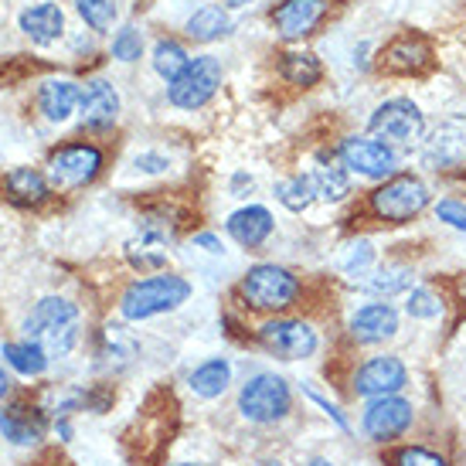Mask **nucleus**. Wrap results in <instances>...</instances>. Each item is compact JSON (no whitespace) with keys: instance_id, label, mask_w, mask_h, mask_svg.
<instances>
[{"instance_id":"4be33fe9","label":"nucleus","mask_w":466,"mask_h":466,"mask_svg":"<svg viewBox=\"0 0 466 466\" xmlns=\"http://www.w3.org/2000/svg\"><path fill=\"white\" fill-rule=\"evenodd\" d=\"M167 238L170 232H164V228L143 225L140 235H133L130 242H127V262H130L133 269L147 272V276L164 272L167 269Z\"/></svg>"},{"instance_id":"a211bd4d","label":"nucleus","mask_w":466,"mask_h":466,"mask_svg":"<svg viewBox=\"0 0 466 466\" xmlns=\"http://www.w3.org/2000/svg\"><path fill=\"white\" fill-rule=\"evenodd\" d=\"M17 27L31 45L38 48H52L66 38V11L55 4V0H38V4H27L21 17H17Z\"/></svg>"},{"instance_id":"39448f33","label":"nucleus","mask_w":466,"mask_h":466,"mask_svg":"<svg viewBox=\"0 0 466 466\" xmlns=\"http://www.w3.org/2000/svg\"><path fill=\"white\" fill-rule=\"evenodd\" d=\"M289 409H293V389L276 371H256L238 389V412L252 426H272V422L286 419Z\"/></svg>"},{"instance_id":"49530a36","label":"nucleus","mask_w":466,"mask_h":466,"mask_svg":"<svg viewBox=\"0 0 466 466\" xmlns=\"http://www.w3.org/2000/svg\"><path fill=\"white\" fill-rule=\"evenodd\" d=\"M303 466H334V463H330L327 456H313V460H307V463H303Z\"/></svg>"},{"instance_id":"09e8293b","label":"nucleus","mask_w":466,"mask_h":466,"mask_svg":"<svg viewBox=\"0 0 466 466\" xmlns=\"http://www.w3.org/2000/svg\"><path fill=\"white\" fill-rule=\"evenodd\" d=\"M262 466H279V463H262Z\"/></svg>"},{"instance_id":"1a4fd4ad","label":"nucleus","mask_w":466,"mask_h":466,"mask_svg":"<svg viewBox=\"0 0 466 466\" xmlns=\"http://www.w3.org/2000/svg\"><path fill=\"white\" fill-rule=\"evenodd\" d=\"M368 130H371V137L389 143V147H415L426 137V116H422V109L412 99L395 96V99H385L371 113Z\"/></svg>"},{"instance_id":"4c0bfd02","label":"nucleus","mask_w":466,"mask_h":466,"mask_svg":"<svg viewBox=\"0 0 466 466\" xmlns=\"http://www.w3.org/2000/svg\"><path fill=\"white\" fill-rule=\"evenodd\" d=\"M371 262H375V248H371V242H358V246H350L348 259H344V272H350V276H361Z\"/></svg>"},{"instance_id":"de8ad7c7","label":"nucleus","mask_w":466,"mask_h":466,"mask_svg":"<svg viewBox=\"0 0 466 466\" xmlns=\"http://www.w3.org/2000/svg\"><path fill=\"white\" fill-rule=\"evenodd\" d=\"M170 466H198V463H170Z\"/></svg>"},{"instance_id":"9b49d317","label":"nucleus","mask_w":466,"mask_h":466,"mask_svg":"<svg viewBox=\"0 0 466 466\" xmlns=\"http://www.w3.org/2000/svg\"><path fill=\"white\" fill-rule=\"evenodd\" d=\"M256 334H259L262 348L276 354L279 361H307L320 348V337H317L313 324L299 320V317H272Z\"/></svg>"},{"instance_id":"7ed1b4c3","label":"nucleus","mask_w":466,"mask_h":466,"mask_svg":"<svg viewBox=\"0 0 466 466\" xmlns=\"http://www.w3.org/2000/svg\"><path fill=\"white\" fill-rule=\"evenodd\" d=\"M106 167V150L92 140H68L48 150L45 160V177L52 184L55 195H76L89 187Z\"/></svg>"},{"instance_id":"423d86ee","label":"nucleus","mask_w":466,"mask_h":466,"mask_svg":"<svg viewBox=\"0 0 466 466\" xmlns=\"http://www.w3.org/2000/svg\"><path fill=\"white\" fill-rule=\"evenodd\" d=\"M221 78H225V68L215 55H195L181 76L167 82V103L174 109L195 113L215 99V92L221 89Z\"/></svg>"},{"instance_id":"6ab92c4d","label":"nucleus","mask_w":466,"mask_h":466,"mask_svg":"<svg viewBox=\"0 0 466 466\" xmlns=\"http://www.w3.org/2000/svg\"><path fill=\"white\" fill-rule=\"evenodd\" d=\"M0 191H4V198L17 208H41L55 198L52 184L45 177V170H38V167H11L0 177Z\"/></svg>"},{"instance_id":"e433bc0d","label":"nucleus","mask_w":466,"mask_h":466,"mask_svg":"<svg viewBox=\"0 0 466 466\" xmlns=\"http://www.w3.org/2000/svg\"><path fill=\"white\" fill-rule=\"evenodd\" d=\"M436 218H440L442 225L456 228V232H466V201H456V198L436 201Z\"/></svg>"},{"instance_id":"412c9836","label":"nucleus","mask_w":466,"mask_h":466,"mask_svg":"<svg viewBox=\"0 0 466 466\" xmlns=\"http://www.w3.org/2000/svg\"><path fill=\"white\" fill-rule=\"evenodd\" d=\"M272 228H276V221H272V211L266 205H242L225 218L228 238L242 248H259L272 235Z\"/></svg>"},{"instance_id":"cd10ccee","label":"nucleus","mask_w":466,"mask_h":466,"mask_svg":"<svg viewBox=\"0 0 466 466\" xmlns=\"http://www.w3.org/2000/svg\"><path fill=\"white\" fill-rule=\"evenodd\" d=\"M279 76L297 86V89H310L324 78V66L313 52H303V48H293V52L279 55Z\"/></svg>"},{"instance_id":"f257e3e1","label":"nucleus","mask_w":466,"mask_h":466,"mask_svg":"<svg viewBox=\"0 0 466 466\" xmlns=\"http://www.w3.org/2000/svg\"><path fill=\"white\" fill-rule=\"evenodd\" d=\"M21 334L41 344L48 358H68L82 340V310L68 297L48 293L31 303L21 320Z\"/></svg>"},{"instance_id":"c9c22d12","label":"nucleus","mask_w":466,"mask_h":466,"mask_svg":"<svg viewBox=\"0 0 466 466\" xmlns=\"http://www.w3.org/2000/svg\"><path fill=\"white\" fill-rule=\"evenodd\" d=\"M391 463L395 466H450L446 463V456L432 453L426 446H401L399 453L391 456Z\"/></svg>"},{"instance_id":"37998d69","label":"nucleus","mask_w":466,"mask_h":466,"mask_svg":"<svg viewBox=\"0 0 466 466\" xmlns=\"http://www.w3.org/2000/svg\"><path fill=\"white\" fill-rule=\"evenodd\" d=\"M252 184H256V181H252L248 174H242V170H238V174L232 177V195H235V198H246V187L252 191Z\"/></svg>"},{"instance_id":"f8f14e48","label":"nucleus","mask_w":466,"mask_h":466,"mask_svg":"<svg viewBox=\"0 0 466 466\" xmlns=\"http://www.w3.org/2000/svg\"><path fill=\"white\" fill-rule=\"evenodd\" d=\"M409 385V368L401 364L395 354H378L358 364V371L350 378V389L358 399H385V395H401V389Z\"/></svg>"},{"instance_id":"20e7f679","label":"nucleus","mask_w":466,"mask_h":466,"mask_svg":"<svg viewBox=\"0 0 466 466\" xmlns=\"http://www.w3.org/2000/svg\"><path fill=\"white\" fill-rule=\"evenodd\" d=\"M299 293H303V283H299L297 272H289L286 266H276V262H256L238 279L242 303H246L248 310L259 313L289 310L299 299Z\"/></svg>"},{"instance_id":"5701e85b","label":"nucleus","mask_w":466,"mask_h":466,"mask_svg":"<svg viewBox=\"0 0 466 466\" xmlns=\"http://www.w3.org/2000/svg\"><path fill=\"white\" fill-rule=\"evenodd\" d=\"M232 14L228 7H221V4H201L187 21H184V35L198 45H211V41H221L232 35Z\"/></svg>"},{"instance_id":"2f4dec72","label":"nucleus","mask_w":466,"mask_h":466,"mask_svg":"<svg viewBox=\"0 0 466 466\" xmlns=\"http://www.w3.org/2000/svg\"><path fill=\"white\" fill-rule=\"evenodd\" d=\"M133 354H137V344L123 334V327H106L103 344H99V354H96V358H99L106 368H127V364L133 361Z\"/></svg>"},{"instance_id":"c03bdc74","label":"nucleus","mask_w":466,"mask_h":466,"mask_svg":"<svg viewBox=\"0 0 466 466\" xmlns=\"http://www.w3.org/2000/svg\"><path fill=\"white\" fill-rule=\"evenodd\" d=\"M11 389H14V378H11V371L4 368V361H0V401L11 399Z\"/></svg>"},{"instance_id":"f03ea898","label":"nucleus","mask_w":466,"mask_h":466,"mask_svg":"<svg viewBox=\"0 0 466 466\" xmlns=\"http://www.w3.org/2000/svg\"><path fill=\"white\" fill-rule=\"evenodd\" d=\"M187 299H191V283L184 276H177V272H154V276L133 279L123 289L119 317L130 320V324H143V320L181 310Z\"/></svg>"},{"instance_id":"79ce46f5","label":"nucleus","mask_w":466,"mask_h":466,"mask_svg":"<svg viewBox=\"0 0 466 466\" xmlns=\"http://www.w3.org/2000/svg\"><path fill=\"white\" fill-rule=\"evenodd\" d=\"M52 432H55V440L58 442H72V419L68 415H58V419H52Z\"/></svg>"},{"instance_id":"c756f323","label":"nucleus","mask_w":466,"mask_h":466,"mask_svg":"<svg viewBox=\"0 0 466 466\" xmlns=\"http://www.w3.org/2000/svg\"><path fill=\"white\" fill-rule=\"evenodd\" d=\"M150 62H154V72L164 78V82H174V78L187 68L191 55L184 52V45L177 38H157L154 58H150Z\"/></svg>"},{"instance_id":"b1692460","label":"nucleus","mask_w":466,"mask_h":466,"mask_svg":"<svg viewBox=\"0 0 466 466\" xmlns=\"http://www.w3.org/2000/svg\"><path fill=\"white\" fill-rule=\"evenodd\" d=\"M429 58H432L429 41L412 35V31H405V35H399L395 41H389V48L381 52V66L389 68V72H405V76H409V72L426 68Z\"/></svg>"},{"instance_id":"a18cd8bd","label":"nucleus","mask_w":466,"mask_h":466,"mask_svg":"<svg viewBox=\"0 0 466 466\" xmlns=\"http://www.w3.org/2000/svg\"><path fill=\"white\" fill-rule=\"evenodd\" d=\"M248 4H256V0H221V7H228V11H238V7H248Z\"/></svg>"},{"instance_id":"393cba45","label":"nucleus","mask_w":466,"mask_h":466,"mask_svg":"<svg viewBox=\"0 0 466 466\" xmlns=\"http://www.w3.org/2000/svg\"><path fill=\"white\" fill-rule=\"evenodd\" d=\"M0 358H4L7 371H14V375L21 378H41L48 371V364H52L45 348L35 344V340H27V337H21V340H4L0 344Z\"/></svg>"},{"instance_id":"aec40b11","label":"nucleus","mask_w":466,"mask_h":466,"mask_svg":"<svg viewBox=\"0 0 466 466\" xmlns=\"http://www.w3.org/2000/svg\"><path fill=\"white\" fill-rule=\"evenodd\" d=\"M348 330L358 344H385L399 334V313L391 303H364L350 313Z\"/></svg>"},{"instance_id":"ea45409f","label":"nucleus","mask_w":466,"mask_h":466,"mask_svg":"<svg viewBox=\"0 0 466 466\" xmlns=\"http://www.w3.org/2000/svg\"><path fill=\"white\" fill-rule=\"evenodd\" d=\"M133 164H137V170H143V174H164L170 160L164 154H140Z\"/></svg>"},{"instance_id":"72a5a7b5","label":"nucleus","mask_w":466,"mask_h":466,"mask_svg":"<svg viewBox=\"0 0 466 466\" xmlns=\"http://www.w3.org/2000/svg\"><path fill=\"white\" fill-rule=\"evenodd\" d=\"M109 58H116L123 66H133L143 58V31L137 25H123L109 41Z\"/></svg>"},{"instance_id":"2eb2a0df","label":"nucleus","mask_w":466,"mask_h":466,"mask_svg":"<svg viewBox=\"0 0 466 466\" xmlns=\"http://www.w3.org/2000/svg\"><path fill=\"white\" fill-rule=\"evenodd\" d=\"M334 0H279L272 7V27L283 41H303L317 35V27L327 21Z\"/></svg>"},{"instance_id":"bb28decb","label":"nucleus","mask_w":466,"mask_h":466,"mask_svg":"<svg viewBox=\"0 0 466 466\" xmlns=\"http://www.w3.org/2000/svg\"><path fill=\"white\" fill-rule=\"evenodd\" d=\"M310 181L317 187V198L320 201H344L350 195V174L340 160H330L327 154H317V167L310 170Z\"/></svg>"},{"instance_id":"9d476101","label":"nucleus","mask_w":466,"mask_h":466,"mask_svg":"<svg viewBox=\"0 0 466 466\" xmlns=\"http://www.w3.org/2000/svg\"><path fill=\"white\" fill-rule=\"evenodd\" d=\"M337 160L348 174H361L368 181H389L399 174V154L378 137H344L337 143Z\"/></svg>"},{"instance_id":"dca6fc26","label":"nucleus","mask_w":466,"mask_h":466,"mask_svg":"<svg viewBox=\"0 0 466 466\" xmlns=\"http://www.w3.org/2000/svg\"><path fill=\"white\" fill-rule=\"evenodd\" d=\"M422 164L432 170H453L466 164V119L450 116L422 137Z\"/></svg>"},{"instance_id":"a19ab883","label":"nucleus","mask_w":466,"mask_h":466,"mask_svg":"<svg viewBox=\"0 0 466 466\" xmlns=\"http://www.w3.org/2000/svg\"><path fill=\"white\" fill-rule=\"evenodd\" d=\"M191 246L208 252V256H221V252H225V246H221V238L215 232H198L195 238H191Z\"/></svg>"},{"instance_id":"f704fd0d","label":"nucleus","mask_w":466,"mask_h":466,"mask_svg":"<svg viewBox=\"0 0 466 466\" xmlns=\"http://www.w3.org/2000/svg\"><path fill=\"white\" fill-rule=\"evenodd\" d=\"M405 310H409V317H415V320H436L442 313V303L440 297L432 293V289H409V297H405Z\"/></svg>"},{"instance_id":"7c9ffc66","label":"nucleus","mask_w":466,"mask_h":466,"mask_svg":"<svg viewBox=\"0 0 466 466\" xmlns=\"http://www.w3.org/2000/svg\"><path fill=\"white\" fill-rule=\"evenodd\" d=\"M76 14L82 17V25L89 27L92 35H106L113 31L119 21V4L116 0H72Z\"/></svg>"},{"instance_id":"6e6552de","label":"nucleus","mask_w":466,"mask_h":466,"mask_svg":"<svg viewBox=\"0 0 466 466\" xmlns=\"http://www.w3.org/2000/svg\"><path fill=\"white\" fill-rule=\"evenodd\" d=\"M426 208H429V187L415 174H395L381 187L371 191V211L381 221H391V225H405V221L419 218Z\"/></svg>"},{"instance_id":"ddd939ff","label":"nucleus","mask_w":466,"mask_h":466,"mask_svg":"<svg viewBox=\"0 0 466 466\" xmlns=\"http://www.w3.org/2000/svg\"><path fill=\"white\" fill-rule=\"evenodd\" d=\"M123 99H119L116 82L103 76H92L82 82V96H78V119L82 127L92 133H106L116 127Z\"/></svg>"},{"instance_id":"a878e982","label":"nucleus","mask_w":466,"mask_h":466,"mask_svg":"<svg viewBox=\"0 0 466 466\" xmlns=\"http://www.w3.org/2000/svg\"><path fill=\"white\" fill-rule=\"evenodd\" d=\"M232 361L228 358H208V361H201L187 375V389L195 391L198 399H218V395H225L228 391V385H232Z\"/></svg>"},{"instance_id":"473e14b6","label":"nucleus","mask_w":466,"mask_h":466,"mask_svg":"<svg viewBox=\"0 0 466 466\" xmlns=\"http://www.w3.org/2000/svg\"><path fill=\"white\" fill-rule=\"evenodd\" d=\"M412 269L409 266H385V269H378L368 283H364V289L368 293H375V297H399V293H409L412 289Z\"/></svg>"},{"instance_id":"f3484780","label":"nucleus","mask_w":466,"mask_h":466,"mask_svg":"<svg viewBox=\"0 0 466 466\" xmlns=\"http://www.w3.org/2000/svg\"><path fill=\"white\" fill-rule=\"evenodd\" d=\"M78 96H82V82L66 76H48L41 78L38 89H35V109L45 123L62 127L72 119V113H78Z\"/></svg>"},{"instance_id":"c85d7f7f","label":"nucleus","mask_w":466,"mask_h":466,"mask_svg":"<svg viewBox=\"0 0 466 466\" xmlns=\"http://www.w3.org/2000/svg\"><path fill=\"white\" fill-rule=\"evenodd\" d=\"M276 198H279V205L286 211L299 215V211H307L317 201V187H313L310 174H289L283 181H276Z\"/></svg>"},{"instance_id":"58836bf2","label":"nucleus","mask_w":466,"mask_h":466,"mask_svg":"<svg viewBox=\"0 0 466 466\" xmlns=\"http://www.w3.org/2000/svg\"><path fill=\"white\" fill-rule=\"evenodd\" d=\"M307 399H310L313 405H320V409H324V412L330 415V419H334V426L340 429V432H350V422H348V415L340 412V409H337L334 401H327L324 395H320V391H313V389H307Z\"/></svg>"},{"instance_id":"0eeeda50","label":"nucleus","mask_w":466,"mask_h":466,"mask_svg":"<svg viewBox=\"0 0 466 466\" xmlns=\"http://www.w3.org/2000/svg\"><path fill=\"white\" fill-rule=\"evenodd\" d=\"M52 429L48 409L41 401H31L25 395H11L0 401V440L14 450H38Z\"/></svg>"},{"instance_id":"4468645a","label":"nucleus","mask_w":466,"mask_h":466,"mask_svg":"<svg viewBox=\"0 0 466 466\" xmlns=\"http://www.w3.org/2000/svg\"><path fill=\"white\" fill-rule=\"evenodd\" d=\"M412 401L401 399V395H385V399L368 401V409L361 415V429L371 442H391L412 429Z\"/></svg>"}]
</instances>
